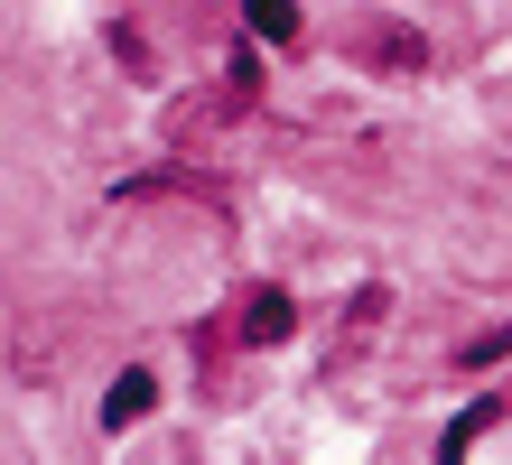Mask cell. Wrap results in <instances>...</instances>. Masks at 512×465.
<instances>
[{
  "mask_svg": "<svg viewBox=\"0 0 512 465\" xmlns=\"http://www.w3.org/2000/svg\"><path fill=\"white\" fill-rule=\"evenodd\" d=\"M382 307H391L382 289H364V298H354V317H345V354H354V345H364V335H373V317H382ZM345 354H336V363H345Z\"/></svg>",
  "mask_w": 512,
  "mask_h": 465,
  "instance_id": "obj_4",
  "label": "cell"
},
{
  "mask_svg": "<svg viewBox=\"0 0 512 465\" xmlns=\"http://www.w3.org/2000/svg\"><path fill=\"white\" fill-rule=\"evenodd\" d=\"M243 345H289V326H298V307H289V289H252L243 298Z\"/></svg>",
  "mask_w": 512,
  "mask_h": 465,
  "instance_id": "obj_1",
  "label": "cell"
},
{
  "mask_svg": "<svg viewBox=\"0 0 512 465\" xmlns=\"http://www.w3.org/2000/svg\"><path fill=\"white\" fill-rule=\"evenodd\" d=\"M243 10H252V38H270V47L298 38V0H243Z\"/></svg>",
  "mask_w": 512,
  "mask_h": 465,
  "instance_id": "obj_3",
  "label": "cell"
},
{
  "mask_svg": "<svg viewBox=\"0 0 512 465\" xmlns=\"http://www.w3.org/2000/svg\"><path fill=\"white\" fill-rule=\"evenodd\" d=\"M149 400H159V382H149V372H122V382L103 391V428H140Z\"/></svg>",
  "mask_w": 512,
  "mask_h": 465,
  "instance_id": "obj_2",
  "label": "cell"
}]
</instances>
